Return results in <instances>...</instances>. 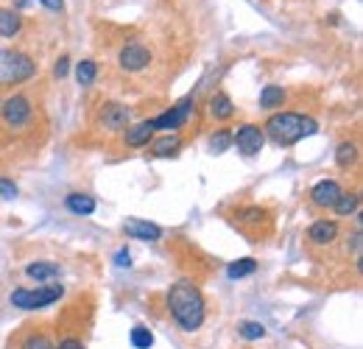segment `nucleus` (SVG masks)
<instances>
[{
	"instance_id": "6",
	"label": "nucleus",
	"mask_w": 363,
	"mask_h": 349,
	"mask_svg": "<svg viewBox=\"0 0 363 349\" xmlns=\"http://www.w3.org/2000/svg\"><path fill=\"white\" fill-rule=\"evenodd\" d=\"M190 112H193V101H190V98H184V101H179L174 109H168V112H163V115H157V117H154V129L177 131V129H182V126L187 123Z\"/></svg>"
},
{
	"instance_id": "9",
	"label": "nucleus",
	"mask_w": 363,
	"mask_h": 349,
	"mask_svg": "<svg viewBox=\"0 0 363 349\" xmlns=\"http://www.w3.org/2000/svg\"><path fill=\"white\" fill-rule=\"evenodd\" d=\"M344 190H341V185L338 182H333V179H324V182H319V185H313V190H310V201L316 204V207H333L336 201H338V196H341Z\"/></svg>"
},
{
	"instance_id": "18",
	"label": "nucleus",
	"mask_w": 363,
	"mask_h": 349,
	"mask_svg": "<svg viewBox=\"0 0 363 349\" xmlns=\"http://www.w3.org/2000/svg\"><path fill=\"white\" fill-rule=\"evenodd\" d=\"M20 25H22V20H20L17 11L0 8V36H14L20 31Z\"/></svg>"
},
{
	"instance_id": "28",
	"label": "nucleus",
	"mask_w": 363,
	"mask_h": 349,
	"mask_svg": "<svg viewBox=\"0 0 363 349\" xmlns=\"http://www.w3.org/2000/svg\"><path fill=\"white\" fill-rule=\"evenodd\" d=\"M0 196H3V199H14V196H17V185L8 182V179H0Z\"/></svg>"
},
{
	"instance_id": "7",
	"label": "nucleus",
	"mask_w": 363,
	"mask_h": 349,
	"mask_svg": "<svg viewBox=\"0 0 363 349\" xmlns=\"http://www.w3.org/2000/svg\"><path fill=\"white\" fill-rule=\"evenodd\" d=\"M121 67L123 70H129V73H137V70H143V67H149V62H151V50L149 48H143V45H137V42H129V45H123L121 48Z\"/></svg>"
},
{
	"instance_id": "5",
	"label": "nucleus",
	"mask_w": 363,
	"mask_h": 349,
	"mask_svg": "<svg viewBox=\"0 0 363 349\" xmlns=\"http://www.w3.org/2000/svg\"><path fill=\"white\" fill-rule=\"evenodd\" d=\"M0 112H3V120H6L11 129H22V126L31 120V115H34L31 101H28L25 95H11V98H6V101L0 104Z\"/></svg>"
},
{
	"instance_id": "15",
	"label": "nucleus",
	"mask_w": 363,
	"mask_h": 349,
	"mask_svg": "<svg viewBox=\"0 0 363 349\" xmlns=\"http://www.w3.org/2000/svg\"><path fill=\"white\" fill-rule=\"evenodd\" d=\"M25 274L36 283H48V280L59 277V266L56 263H31V266H25Z\"/></svg>"
},
{
	"instance_id": "11",
	"label": "nucleus",
	"mask_w": 363,
	"mask_h": 349,
	"mask_svg": "<svg viewBox=\"0 0 363 349\" xmlns=\"http://www.w3.org/2000/svg\"><path fill=\"white\" fill-rule=\"evenodd\" d=\"M101 126H107L109 131H118L123 126H129V109L123 104H107L101 112Z\"/></svg>"
},
{
	"instance_id": "27",
	"label": "nucleus",
	"mask_w": 363,
	"mask_h": 349,
	"mask_svg": "<svg viewBox=\"0 0 363 349\" xmlns=\"http://www.w3.org/2000/svg\"><path fill=\"white\" fill-rule=\"evenodd\" d=\"M229 145H232V134H229V131H218V134H212V140H210V148H212L215 154L226 151Z\"/></svg>"
},
{
	"instance_id": "2",
	"label": "nucleus",
	"mask_w": 363,
	"mask_h": 349,
	"mask_svg": "<svg viewBox=\"0 0 363 349\" xmlns=\"http://www.w3.org/2000/svg\"><path fill=\"white\" fill-rule=\"evenodd\" d=\"M266 131L268 137L277 143V145H294L299 143L302 137H310L319 131V123L313 117H305L299 112H277L268 117L266 123Z\"/></svg>"
},
{
	"instance_id": "25",
	"label": "nucleus",
	"mask_w": 363,
	"mask_h": 349,
	"mask_svg": "<svg viewBox=\"0 0 363 349\" xmlns=\"http://www.w3.org/2000/svg\"><path fill=\"white\" fill-rule=\"evenodd\" d=\"M240 336H243L246 341H260V339L266 336V327H263L260 322H243V325H240Z\"/></svg>"
},
{
	"instance_id": "19",
	"label": "nucleus",
	"mask_w": 363,
	"mask_h": 349,
	"mask_svg": "<svg viewBox=\"0 0 363 349\" xmlns=\"http://www.w3.org/2000/svg\"><path fill=\"white\" fill-rule=\"evenodd\" d=\"M182 148V140L174 134V137H163V140H157L154 143V154L157 157H177Z\"/></svg>"
},
{
	"instance_id": "3",
	"label": "nucleus",
	"mask_w": 363,
	"mask_h": 349,
	"mask_svg": "<svg viewBox=\"0 0 363 349\" xmlns=\"http://www.w3.org/2000/svg\"><path fill=\"white\" fill-rule=\"evenodd\" d=\"M36 73V64L28 53L22 50H0V84L11 87V84H22Z\"/></svg>"
},
{
	"instance_id": "20",
	"label": "nucleus",
	"mask_w": 363,
	"mask_h": 349,
	"mask_svg": "<svg viewBox=\"0 0 363 349\" xmlns=\"http://www.w3.org/2000/svg\"><path fill=\"white\" fill-rule=\"evenodd\" d=\"M254 271H257V263H254L252 257H246V260L232 263V266L226 269V277H229V280H240V277H249V274H254Z\"/></svg>"
},
{
	"instance_id": "14",
	"label": "nucleus",
	"mask_w": 363,
	"mask_h": 349,
	"mask_svg": "<svg viewBox=\"0 0 363 349\" xmlns=\"http://www.w3.org/2000/svg\"><path fill=\"white\" fill-rule=\"evenodd\" d=\"M64 204H67V210L76 213V215H93V213H95V199L87 196V193H70Z\"/></svg>"
},
{
	"instance_id": "24",
	"label": "nucleus",
	"mask_w": 363,
	"mask_h": 349,
	"mask_svg": "<svg viewBox=\"0 0 363 349\" xmlns=\"http://www.w3.org/2000/svg\"><path fill=\"white\" fill-rule=\"evenodd\" d=\"M151 344H154V336H151L149 327H135L132 330V347L135 349H149Z\"/></svg>"
},
{
	"instance_id": "1",
	"label": "nucleus",
	"mask_w": 363,
	"mask_h": 349,
	"mask_svg": "<svg viewBox=\"0 0 363 349\" xmlns=\"http://www.w3.org/2000/svg\"><path fill=\"white\" fill-rule=\"evenodd\" d=\"M168 311H171V316L177 319V325H179L184 333L198 330L201 322H204V313H207L201 291L193 283H187V280L177 283L168 291Z\"/></svg>"
},
{
	"instance_id": "31",
	"label": "nucleus",
	"mask_w": 363,
	"mask_h": 349,
	"mask_svg": "<svg viewBox=\"0 0 363 349\" xmlns=\"http://www.w3.org/2000/svg\"><path fill=\"white\" fill-rule=\"evenodd\" d=\"M45 8H50V11H62L64 8V0H39Z\"/></svg>"
},
{
	"instance_id": "26",
	"label": "nucleus",
	"mask_w": 363,
	"mask_h": 349,
	"mask_svg": "<svg viewBox=\"0 0 363 349\" xmlns=\"http://www.w3.org/2000/svg\"><path fill=\"white\" fill-rule=\"evenodd\" d=\"M20 349H56V347H53V341H50L45 333H31V336L22 341Z\"/></svg>"
},
{
	"instance_id": "17",
	"label": "nucleus",
	"mask_w": 363,
	"mask_h": 349,
	"mask_svg": "<svg viewBox=\"0 0 363 349\" xmlns=\"http://www.w3.org/2000/svg\"><path fill=\"white\" fill-rule=\"evenodd\" d=\"M210 112H212V117L215 120H226V117H232V112H235V106H232V101H229V95H224V92H218L212 101H210Z\"/></svg>"
},
{
	"instance_id": "23",
	"label": "nucleus",
	"mask_w": 363,
	"mask_h": 349,
	"mask_svg": "<svg viewBox=\"0 0 363 349\" xmlns=\"http://www.w3.org/2000/svg\"><path fill=\"white\" fill-rule=\"evenodd\" d=\"M355 207H358V196H355V193H341L338 201L333 204V210H336L338 215H352Z\"/></svg>"
},
{
	"instance_id": "30",
	"label": "nucleus",
	"mask_w": 363,
	"mask_h": 349,
	"mask_svg": "<svg viewBox=\"0 0 363 349\" xmlns=\"http://www.w3.org/2000/svg\"><path fill=\"white\" fill-rule=\"evenodd\" d=\"M67 67H70V59H67V56H62V59L56 62V67H53L56 78H64V76H67Z\"/></svg>"
},
{
	"instance_id": "4",
	"label": "nucleus",
	"mask_w": 363,
	"mask_h": 349,
	"mask_svg": "<svg viewBox=\"0 0 363 349\" xmlns=\"http://www.w3.org/2000/svg\"><path fill=\"white\" fill-rule=\"evenodd\" d=\"M62 294H64L62 285H42V288H36V291H31V288H17V291H11L8 299H11V305L20 308V311H39V308H48V305L59 302Z\"/></svg>"
},
{
	"instance_id": "8",
	"label": "nucleus",
	"mask_w": 363,
	"mask_h": 349,
	"mask_svg": "<svg viewBox=\"0 0 363 349\" xmlns=\"http://www.w3.org/2000/svg\"><path fill=\"white\" fill-rule=\"evenodd\" d=\"M235 143H238V148H240L246 157H252V154H257V151L263 148L266 134H263V129H257L254 123H243V126L238 129V134H235Z\"/></svg>"
},
{
	"instance_id": "16",
	"label": "nucleus",
	"mask_w": 363,
	"mask_h": 349,
	"mask_svg": "<svg viewBox=\"0 0 363 349\" xmlns=\"http://www.w3.org/2000/svg\"><path fill=\"white\" fill-rule=\"evenodd\" d=\"M282 104H285V90H282V87H274V84L263 87V92H260V106L277 109V106H282Z\"/></svg>"
},
{
	"instance_id": "22",
	"label": "nucleus",
	"mask_w": 363,
	"mask_h": 349,
	"mask_svg": "<svg viewBox=\"0 0 363 349\" xmlns=\"http://www.w3.org/2000/svg\"><path fill=\"white\" fill-rule=\"evenodd\" d=\"M355 157H358L355 143H341V145H338V151H336V162H338V168H350V165L355 162Z\"/></svg>"
},
{
	"instance_id": "32",
	"label": "nucleus",
	"mask_w": 363,
	"mask_h": 349,
	"mask_svg": "<svg viewBox=\"0 0 363 349\" xmlns=\"http://www.w3.org/2000/svg\"><path fill=\"white\" fill-rule=\"evenodd\" d=\"M59 349H84V344H81L78 339H64V341L59 344Z\"/></svg>"
},
{
	"instance_id": "12",
	"label": "nucleus",
	"mask_w": 363,
	"mask_h": 349,
	"mask_svg": "<svg viewBox=\"0 0 363 349\" xmlns=\"http://www.w3.org/2000/svg\"><path fill=\"white\" fill-rule=\"evenodd\" d=\"M154 120H140V123H135V126H129L126 129V145H132V148H140V145H149L151 143V137H154Z\"/></svg>"
},
{
	"instance_id": "29",
	"label": "nucleus",
	"mask_w": 363,
	"mask_h": 349,
	"mask_svg": "<svg viewBox=\"0 0 363 349\" xmlns=\"http://www.w3.org/2000/svg\"><path fill=\"white\" fill-rule=\"evenodd\" d=\"M115 266H118V269H129V266H132V255H129L126 249H121V252L115 255Z\"/></svg>"
},
{
	"instance_id": "10",
	"label": "nucleus",
	"mask_w": 363,
	"mask_h": 349,
	"mask_svg": "<svg viewBox=\"0 0 363 349\" xmlns=\"http://www.w3.org/2000/svg\"><path fill=\"white\" fill-rule=\"evenodd\" d=\"M123 232L129 235V238H137V241H160L163 238V229L157 227V224H151V221H140V218H129L126 224H123Z\"/></svg>"
},
{
	"instance_id": "21",
	"label": "nucleus",
	"mask_w": 363,
	"mask_h": 349,
	"mask_svg": "<svg viewBox=\"0 0 363 349\" xmlns=\"http://www.w3.org/2000/svg\"><path fill=\"white\" fill-rule=\"evenodd\" d=\"M95 76H98V64L95 62H90V59H84V62H78V67H76V78H78V84H93L95 81Z\"/></svg>"
},
{
	"instance_id": "13",
	"label": "nucleus",
	"mask_w": 363,
	"mask_h": 349,
	"mask_svg": "<svg viewBox=\"0 0 363 349\" xmlns=\"http://www.w3.org/2000/svg\"><path fill=\"white\" fill-rule=\"evenodd\" d=\"M308 238L316 243V246H327L338 238V224L336 221H316L310 229H308Z\"/></svg>"
}]
</instances>
